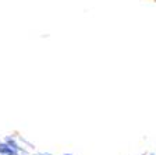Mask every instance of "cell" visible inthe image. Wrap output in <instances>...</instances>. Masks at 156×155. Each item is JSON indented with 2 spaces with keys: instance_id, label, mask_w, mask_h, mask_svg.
Here are the masks:
<instances>
[{
  "instance_id": "6da1fadb",
  "label": "cell",
  "mask_w": 156,
  "mask_h": 155,
  "mask_svg": "<svg viewBox=\"0 0 156 155\" xmlns=\"http://www.w3.org/2000/svg\"><path fill=\"white\" fill-rule=\"evenodd\" d=\"M0 154H6V155H17L13 147H9L6 144H0Z\"/></svg>"
}]
</instances>
